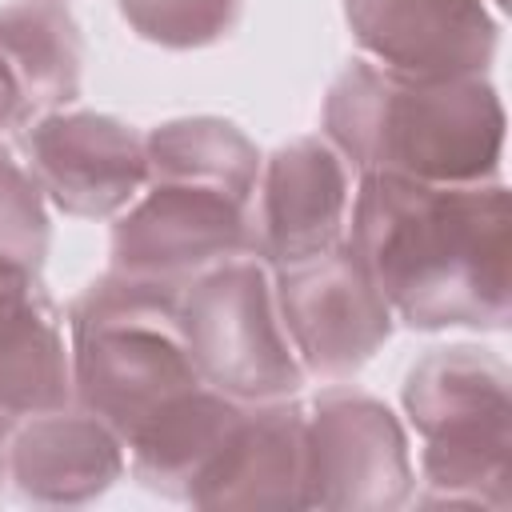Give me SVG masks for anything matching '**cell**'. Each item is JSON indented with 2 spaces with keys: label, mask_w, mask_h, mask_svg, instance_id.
<instances>
[{
  "label": "cell",
  "mask_w": 512,
  "mask_h": 512,
  "mask_svg": "<svg viewBox=\"0 0 512 512\" xmlns=\"http://www.w3.org/2000/svg\"><path fill=\"white\" fill-rule=\"evenodd\" d=\"M344 244L408 328L508 324L512 212L504 184L360 172Z\"/></svg>",
  "instance_id": "1"
},
{
  "label": "cell",
  "mask_w": 512,
  "mask_h": 512,
  "mask_svg": "<svg viewBox=\"0 0 512 512\" xmlns=\"http://www.w3.org/2000/svg\"><path fill=\"white\" fill-rule=\"evenodd\" d=\"M320 124L356 172L424 184L492 180L504 152V104L484 76L412 80L352 60L332 80Z\"/></svg>",
  "instance_id": "2"
},
{
  "label": "cell",
  "mask_w": 512,
  "mask_h": 512,
  "mask_svg": "<svg viewBox=\"0 0 512 512\" xmlns=\"http://www.w3.org/2000/svg\"><path fill=\"white\" fill-rule=\"evenodd\" d=\"M72 400L124 444L168 400L204 384L180 340V288L108 268L68 308Z\"/></svg>",
  "instance_id": "3"
},
{
  "label": "cell",
  "mask_w": 512,
  "mask_h": 512,
  "mask_svg": "<svg viewBox=\"0 0 512 512\" xmlns=\"http://www.w3.org/2000/svg\"><path fill=\"white\" fill-rule=\"evenodd\" d=\"M508 364L452 344L420 356L404 376V412L424 436V504H512V396Z\"/></svg>",
  "instance_id": "4"
},
{
  "label": "cell",
  "mask_w": 512,
  "mask_h": 512,
  "mask_svg": "<svg viewBox=\"0 0 512 512\" xmlns=\"http://www.w3.org/2000/svg\"><path fill=\"white\" fill-rule=\"evenodd\" d=\"M180 340L196 376L232 400H288L304 384L276 308L272 268L256 252L232 256L180 288Z\"/></svg>",
  "instance_id": "5"
},
{
  "label": "cell",
  "mask_w": 512,
  "mask_h": 512,
  "mask_svg": "<svg viewBox=\"0 0 512 512\" xmlns=\"http://www.w3.org/2000/svg\"><path fill=\"white\" fill-rule=\"evenodd\" d=\"M408 436L392 408L356 388H328L304 412V508L384 512L412 496Z\"/></svg>",
  "instance_id": "6"
},
{
  "label": "cell",
  "mask_w": 512,
  "mask_h": 512,
  "mask_svg": "<svg viewBox=\"0 0 512 512\" xmlns=\"http://www.w3.org/2000/svg\"><path fill=\"white\" fill-rule=\"evenodd\" d=\"M272 288L304 376L340 384L360 372L392 336L396 316L348 244L316 260L276 268Z\"/></svg>",
  "instance_id": "7"
},
{
  "label": "cell",
  "mask_w": 512,
  "mask_h": 512,
  "mask_svg": "<svg viewBox=\"0 0 512 512\" xmlns=\"http://www.w3.org/2000/svg\"><path fill=\"white\" fill-rule=\"evenodd\" d=\"M356 168L328 136H296L264 164L252 192V248L276 272L344 244Z\"/></svg>",
  "instance_id": "8"
},
{
  "label": "cell",
  "mask_w": 512,
  "mask_h": 512,
  "mask_svg": "<svg viewBox=\"0 0 512 512\" xmlns=\"http://www.w3.org/2000/svg\"><path fill=\"white\" fill-rule=\"evenodd\" d=\"M144 188L112 228V268L184 288L200 272L256 252L248 204L188 184Z\"/></svg>",
  "instance_id": "9"
},
{
  "label": "cell",
  "mask_w": 512,
  "mask_h": 512,
  "mask_svg": "<svg viewBox=\"0 0 512 512\" xmlns=\"http://www.w3.org/2000/svg\"><path fill=\"white\" fill-rule=\"evenodd\" d=\"M28 172L64 216L104 220L148 184L144 136L104 112H44L24 136Z\"/></svg>",
  "instance_id": "10"
},
{
  "label": "cell",
  "mask_w": 512,
  "mask_h": 512,
  "mask_svg": "<svg viewBox=\"0 0 512 512\" xmlns=\"http://www.w3.org/2000/svg\"><path fill=\"white\" fill-rule=\"evenodd\" d=\"M356 44L412 80L484 76L500 28L480 0H344Z\"/></svg>",
  "instance_id": "11"
},
{
  "label": "cell",
  "mask_w": 512,
  "mask_h": 512,
  "mask_svg": "<svg viewBox=\"0 0 512 512\" xmlns=\"http://www.w3.org/2000/svg\"><path fill=\"white\" fill-rule=\"evenodd\" d=\"M188 504L304 508V408L292 396L244 404Z\"/></svg>",
  "instance_id": "12"
},
{
  "label": "cell",
  "mask_w": 512,
  "mask_h": 512,
  "mask_svg": "<svg viewBox=\"0 0 512 512\" xmlns=\"http://www.w3.org/2000/svg\"><path fill=\"white\" fill-rule=\"evenodd\" d=\"M124 476V440L76 400L8 436V480L32 504H88Z\"/></svg>",
  "instance_id": "13"
},
{
  "label": "cell",
  "mask_w": 512,
  "mask_h": 512,
  "mask_svg": "<svg viewBox=\"0 0 512 512\" xmlns=\"http://www.w3.org/2000/svg\"><path fill=\"white\" fill-rule=\"evenodd\" d=\"M64 404H72V348L60 312L36 276L0 272V448L24 420Z\"/></svg>",
  "instance_id": "14"
},
{
  "label": "cell",
  "mask_w": 512,
  "mask_h": 512,
  "mask_svg": "<svg viewBox=\"0 0 512 512\" xmlns=\"http://www.w3.org/2000/svg\"><path fill=\"white\" fill-rule=\"evenodd\" d=\"M240 408L244 400H232L208 384L180 392L124 444L132 452V476L160 496L192 500L200 476L208 472L224 436L232 432Z\"/></svg>",
  "instance_id": "15"
},
{
  "label": "cell",
  "mask_w": 512,
  "mask_h": 512,
  "mask_svg": "<svg viewBox=\"0 0 512 512\" xmlns=\"http://www.w3.org/2000/svg\"><path fill=\"white\" fill-rule=\"evenodd\" d=\"M148 184H188L224 192L252 208V192L260 180L256 144L220 116H184L152 128L144 136Z\"/></svg>",
  "instance_id": "16"
},
{
  "label": "cell",
  "mask_w": 512,
  "mask_h": 512,
  "mask_svg": "<svg viewBox=\"0 0 512 512\" xmlns=\"http://www.w3.org/2000/svg\"><path fill=\"white\" fill-rule=\"evenodd\" d=\"M48 256V212L32 172L0 148V272L36 276Z\"/></svg>",
  "instance_id": "17"
},
{
  "label": "cell",
  "mask_w": 512,
  "mask_h": 512,
  "mask_svg": "<svg viewBox=\"0 0 512 512\" xmlns=\"http://www.w3.org/2000/svg\"><path fill=\"white\" fill-rule=\"evenodd\" d=\"M128 28L160 48H204L240 20V0H120Z\"/></svg>",
  "instance_id": "18"
},
{
  "label": "cell",
  "mask_w": 512,
  "mask_h": 512,
  "mask_svg": "<svg viewBox=\"0 0 512 512\" xmlns=\"http://www.w3.org/2000/svg\"><path fill=\"white\" fill-rule=\"evenodd\" d=\"M40 116H44V108H40V96L32 88V76L24 72L20 56L12 52L8 36L0 32V136L28 128Z\"/></svg>",
  "instance_id": "19"
},
{
  "label": "cell",
  "mask_w": 512,
  "mask_h": 512,
  "mask_svg": "<svg viewBox=\"0 0 512 512\" xmlns=\"http://www.w3.org/2000/svg\"><path fill=\"white\" fill-rule=\"evenodd\" d=\"M4 480H8V444L0 448V488H4Z\"/></svg>",
  "instance_id": "20"
},
{
  "label": "cell",
  "mask_w": 512,
  "mask_h": 512,
  "mask_svg": "<svg viewBox=\"0 0 512 512\" xmlns=\"http://www.w3.org/2000/svg\"><path fill=\"white\" fill-rule=\"evenodd\" d=\"M496 4H504V0H496Z\"/></svg>",
  "instance_id": "21"
}]
</instances>
